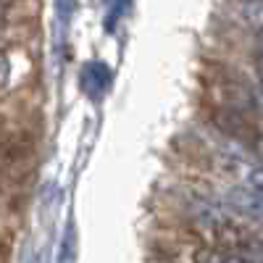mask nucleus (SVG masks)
<instances>
[{
	"instance_id": "1a4fd4ad",
	"label": "nucleus",
	"mask_w": 263,
	"mask_h": 263,
	"mask_svg": "<svg viewBox=\"0 0 263 263\" xmlns=\"http://www.w3.org/2000/svg\"><path fill=\"white\" fill-rule=\"evenodd\" d=\"M260 92H263V77H260Z\"/></svg>"
},
{
	"instance_id": "7ed1b4c3",
	"label": "nucleus",
	"mask_w": 263,
	"mask_h": 263,
	"mask_svg": "<svg viewBox=\"0 0 263 263\" xmlns=\"http://www.w3.org/2000/svg\"><path fill=\"white\" fill-rule=\"evenodd\" d=\"M242 13H245V21L253 29L263 32V0H248L242 6Z\"/></svg>"
},
{
	"instance_id": "0eeeda50",
	"label": "nucleus",
	"mask_w": 263,
	"mask_h": 263,
	"mask_svg": "<svg viewBox=\"0 0 263 263\" xmlns=\"http://www.w3.org/2000/svg\"><path fill=\"white\" fill-rule=\"evenodd\" d=\"M253 150H255L258 161L263 163V135H260V137H255V142H253Z\"/></svg>"
},
{
	"instance_id": "f03ea898",
	"label": "nucleus",
	"mask_w": 263,
	"mask_h": 263,
	"mask_svg": "<svg viewBox=\"0 0 263 263\" xmlns=\"http://www.w3.org/2000/svg\"><path fill=\"white\" fill-rule=\"evenodd\" d=\"M227 205L229 211L239 213V216H248V218H263V195L253 192L250 187L239 184L232 187L227 195Z\"/></svg>"
},
{
	"instance_id": "39448f33",
	"label": "nucleus",
	"mask_w": 263,
	"mask_h": 263,
	"mask_svg": "<svg viewBox=\"0 0 263 263\" xmlns=\"http://www.w3.org/2000/svg\"><path fill=\"white\" fill-rule=\"evenodd\" d=\"M8 79H11V58L6 50H0V90L8 84Z\"/></svg>"
},
{
	"instance_id": "f257e3e1",
	"label": "nucleus",
	"mask_w": 263,
	"mask_h": 263,
	"mask_svg": "<svg viewBox=\"0 0 263 263\" xmlns=\"http://www.w3.org/2000/svg\"><path fill=\"white\" fill-rule=\"evenodd\" d=\"M192 263H255V250L248 245H205L200 250H195Z\"/></svg>"
},
{
	"instance_id": "423d86ee",
	"label": "nucleus",
	"mask_w": 263,
	"mask_h": 263,
	"mask_svg": "<svg viewBox=\"0 0 263 263\" xmlns=\"http://www.w3.org/2000/svg\"><path fill=\"white\" fill-rule=\"evenodd\" d=\"M258 71L263 77V32H258Z\"/></svg>"
},
{
	"instance_id": "20e7f679",
	"label": "nucleus",
	"mask_w": 263,
	"mask_h": 263,
	"mask_svg": "<svg viewBox=\"0 0 263 263\" xmlns=\"http://www.w3.org/2000/svg\"><path fill=\"white\" fill-rule=\"evenodd\" d=\"M245 187H250L253 192L263 195V163H260V166H253V168L248 171V182H245Z\"/></svg>"
},
{
	"instance_id": "6e6552de",
	"label": "nucleus",
	"mask_w": 263,
	"mask_h": 263,
	"mask_svg": "<svg viewBox=\"0 0 263 263\" xmlns=\"http://www.w3.org/2000/svg\"><path fill=\"white\" fill-rule=\"evenodd\" d=\"M255 250V263H263V248H253Z\"/></svg>"
}]
</instances>
